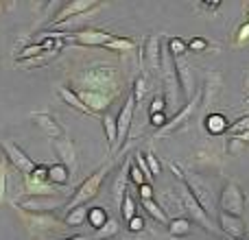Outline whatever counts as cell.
Listing matches in <instances>:
<instances>
[{
    "label": "cell",
    "instance_id": "obj_48",
    "mask_svg": "<svg viewBox=\"0 0 249 240\" xmlns=\"http://www.w3.org/2000/svg\"><path fill=\"white\" fill-rule=\"evenodd\" d=\"M230 240H241V238H230Z\"/></svg>",
    "mask_w": 249,
    "mask_h": 240
},
{
    "label": "cell",
    "instance_id": "obj_25",
    "mask_svg": "<svg viewBox=\"0 0 249 240\" xmlns=\"http://www.w3.org/2000/svg\"><path fill=\"white\" fill-rule=\"evenodd\" d=\"M103 129H105V136H107V146L114 149L118 142V127H116V118L105 114L103 116Z\"/></svg>",
    "mask_w": 249,
    "mask_h": 240
},
{
    "label": "cell",
    "instance_id": "obj_20",
    "mask_svg": "<svg viewBox=\"0 0 249 240\" xmlns=\"http://www.w3.org/2000/svg\"><path fill=\"white\" fill-rule=\"evenodd\" d=\"M88 212H90V207L88 206L70 207V212L66 214V219H64V225H68V227H79V225L88 223Z\"/></svg>",
    "mask_w": 249,
    "mask_h": 240
},
{
    "label": "cell",
    "instance_id": "obj_44",
    "mask_svg": "<svg viewBox=\"0 0 249 240\" xmlns=\"http://www.w3.org/2000/svg\"><path fill=\"white\" fill-rule=\"evenodd\" d=\"M138 192H140L142 201H144V199H153V188H151V184H142L140 188H138Z\"/></svg>",
    "mask_w": 249,
    "mask_h": 240
},
{
    "label": "cell",
    "instance_id": "obj_12",
    "mask_svg": "<svg viewBox=\"0 0 249 240\" xmlns=\"http://www.w3.org/2000/svg\"><path fill=\"white\" fill-rule=\"evenodd\" d=\"M133 112H136V99H133V94L129 92V94L124 96V103H123L121 112H118V118H116V127H118V142H121V144H124V140H127L129 131H131ZM118 142H116V144H118Z\"/></svg>",
    "mask_w": 249,
    "mask_h": 240
},
{
    "label": "cell",
    "instance_id": "obj_19",
    "mask_svg": "<svg viewBox=\"0 0 249 240\" xmlns=\"http://www.w3.org/2000/svg\"><path fill=\"white\" fill-rule=\"evenodd\" d=\"M70 181V171L64 166V164H53L48 166V184L57 186H66Z\"/></svg>",
    "mask_w": 249,
    "mask_h": 240
},
{
    "label": "cell",
    "instance_id": "obj_49",
    "mask_svg": "<svg viewBox=\"0 0 249 240\" xmlns=\"http://www.w3.org/2000/svg\"><path fill=\"white\" fill-rule=\"evenodd\" d=\"M247 22H249V13H247Z\"/></svg>",
    "mask_w": 249,
    "mask_h": 240
},
{
    "label": "cell",
    "instance_id": "obj_14",
    "mask_svg": "<svg viewBox=\"0 0 249 240\" xmlns=\"http://www.w3.org/2000/svg\"><path fill=\"white\" fill-rule=\"evenodd\" d=\"M31 118H33V122L42 129L44 136H48L51 140H57V137L66 136V131L59 124V120H57L55 116H51V114H33Z\"/></svg>",
    "mask_w": 249,
    "mask_h": 240
},
{
    "label": "cell",
    "instance_id": "obj_9",
    "mask_svg": "<svg viewBox=\"0 0 249 240\" xmlns=\"http://www.w3.org/2000/svg\"><path fill=\"white\" fill-rule=\"evenodd\" d=\"M162 37L160 35H149L144 39V46L140 51V61L146 66L151 72H160L162 70Z\"/></svg>",
    "mask_w": 249,
    "mask_h": 240
},
{
    "label": "cell",
    "instance_id": "obj_3",
    "mask_svg": "<svg viewBox=\"0 0 249 240\" xmlns=\"http://www.w3.org/2000/svg\"><path fill=\"white\" fill-rule=\"evenodd\" d=\"M48 37H64L70 42L79 44V46H107L112 42L114 35L107 31H96V29H81V31H64V33H46Z\"/></svg>",
    "mask_w": 249,
    "mask_h": 240
},
{
    "label": "cell",
    "instance_id": "obj_11",
    "mask_svg": "<svg viewBox=\"0 0 249 240\" xmlns=\"http://www.w3.org/2000/svg\"><path fill=\"white\" fill-rule=\"evenodd\" d=\"M181 207L190 214V219H195V223H199L203 229H208V232H214V225H212L210 219H208V212L199 206V201L188 192L186 186H184V190H181Z\"/></svg>",
    "mask_w": 249,
    "mask_h": 240
},
{
    "label": "cell",
    "instance_id": "obj_33",
    "mask_svg": "<svg viewBox=\"0 0 249 240\" xmlns=\"http://www.w3.org/2000/svg\"><path fill=\"white\" fill-rule=\"evenodd\" d=\"M127 179L131 181V184H136L138 188H140L142 184H146V179H144V175H142V171L136 166L133 162H129V171H127Z\"/></svg>",
    "mask_w": 249,
    "mask_h": 240
},
{
    "label": "cell",
    "instance_id": "obj_7",
    "mask_svg": "<svg viewBox=\"0 0 249 240\" xmlns=\"http://www.w3.org/2000/svg\"><path fill=\"white\" fill-rule=\"evenodd\" d=\"M179 179H184V186L188 188V192L193 194V197L199 201V206L210 214L214 206H212V192H210V188H208L206 181H203L199 175H195V172H184V171H181Z\"/></svg>",
    "mask_w": 249,
    "mask_h": 240
},
{
    "label": "cell",
    "instance_id": "obj_6",
    "mask_svg": "<svg viewBox=\"0 0 249 240\" xmlns=\"http://www.w3.org/2000/svg\"><path fill=\"white\" fill-rule=\"evenodd\" d=\"M99 7H103V2H99V0H70V2H64L61 9L57 11V16H53L51 26H57L66 20H72V17L83 16L88 11H96Z\"/></svg>",
    "mask_w": 249,
    "mask_h": 240
},
{
    "label": "cell",
    "instance_id": "obj_17",
    "mask_svg": "<svg viewBox=\"0 0 249 240\" xmlns=\"http://www.w3.org/2000/svg\"><path fill=\"white\" fill-rule=\"evenodd\" d=\"M195 109H197V99H190L188 103H186L184 107H181L179 112L175 114V118H173L171 122H166V124L162 127V136H164V133L175 131V129H179V127H184V124L188 122V118L195 114Z\"/></svg>",
    "mask_w": 249,
    "mask_h": 240
},
{
    "label": "cell",
    "instance_id": "obj_4",
    "mask_svg": "<svg viewBox=\"0 0 249 240\" xmlns=\"http://www.w3.org/2000/svg\"><path fill=\"white\" fill-rule=\"evenodd\" d=\"M13 203H16V207H22V210L35 212V214H46L53 207L57 210L59 206H64V199L55 197V194H26V197L16 199Z\"/></svg>",
    "mask_w": 249,
    "mask_h": 240
},
{
    "label": "cell",
    "instance_id": "obj_38",
    "mask_svg": "<svg viewBox=\"0 0 249 240\" xmlns=\"http://www.w3.org/2000/svg\"><path fill=\"white\" fill-rule=\"evenodd\" d=\"M208 46H210V44H208V39H203V37H193L188 42V51H193V52H203Z\"/></svg>",
    "mask_w": 249,
    "mask_h": 240
},
{
    "label": "cell",
    "instance_id": "obj_5",
    "mask_svg": "<svg viewBox=\"0 0 249 240\" xmlns=\"http://www.w3.org/2000/svg\"><path fill=\"white\" fill-rule=\"evenodd\" d=\"M219 206L221 212H225V214L243 216V212H245V192L241 190V186L234 184V181L225 184V188L221 190Z\"/></svg>",
    "mask_w": 249,
    "mask_h": 240
},
{
    "label": "cell",
    "instance_id": "obj_24",
    "mask_svg": "<svg viewBox=\"0 0 249 240\" xmlns=\"http://www.w3.org/2000/svg\"><path fill=\"white\" fill-rule=\"evenodd\" d=\"M107 221H109V216H107V210H105L103 206L90 207V212H88V223H90L94 229H101Z\"/></svg>",
    "mask_w": 249,
    "mask_h": 240
},
{
    "label": "cell",
    "instance_id": "obj_45",
    "mask_svg": "<svg viewBox=\"0 0 249 240\" xmlns=\"http://www.w3.org/2000/svg\"><path fill=\"white\" fill-rule=\"evenodd\" d=\"M151 124H153V127H164V124H166L164 112L162 114H151Z\"/></svg>",
    "mask_w": 249,
    "mask_h": 240
},
{
    "label": "cell",
    "instance_id": "obj_28",
    "mask_svg": "<svg viewBox=\"0 0 249 240\" xmlns=\"http://www.w3.org/2000/svg\"><path fill=\"white\" fill-rule=\"evenodd\" d=\"M136 201L131 199V194L129 192H124V197H123V203H121V214H123V219H124V223H129V221L136 216Z\"/></svg>",
    "mask_w": 249,
    "mask_h": 240
},
{
    "label": "cell",
    "instance_id": "obj_21",
    "mask_svg": "<svg viewBox=\"0 0 249 240\" xmlns=\"http://www.w3.org/2000/svg\"><path fill=\"white\" fill-rule=\"evenodd\" d=\"M57 92H59V96H61V101H64V103L72 105L74 109H79V112H83V114H90V116H94V114H92L90 109H88L86 105H83V101L79 99V94H77L74 90H70V87H64V86H61Z\"/></svg>",
    "mask_w": 249,
    "mask_h": 240
},
{
    "label": "cell",
    "instance_id": "obj_13",
    "mask_svg": "<svg viewBox=\"0 0 249 240\" xmlns=\"http://www.w3.org/2000/svg\"><path fill=\"white\" fill-rule=\"evenodd\" d=\"M175 72H177V81H179V90L184 92L186 101H190L193 99V90H195V72L184 57L175 59Z\"/></svg>",
    "mask_w": 249,
    "mask_h": 240
},
{
    "label": "cell",
    "instance_id": "obj_8",
    "mask_svg": "<svg viewBox=\"0 0 249 240\" xmlns=\"http://www.w3.org/2000/svg\"><path fill=\"white\" fill-rule=\"evenodd\" d=\"M0 149L4 151L7 159L11 162V166L16 168V171H20L22 175H33L35 162H33V159H31L29 155H26L24 151H22L13 140H2V142H0Z\"/></svg>",
    "mask_w": 249,
    "mask_h": 240
},
{
    "label": "cell",
    "instance_id": "obj_31",
    "mask_svg": "<svg viewBox=\"0 0 249 240\" xmlns=\"http://www.w3.org/2000/svg\"><path fill=\"white\" fill-rule=\"evenodd\" d=\"M133 46H136V44H133V39H124V37H116V35H114L112 42H109L105 48H109V51H121V52H127V51H131Z\"/></svg>",
    "mask_w": 249,
    "mask_h": 240
},
{
    "label": "cell",
    "instance_id": "obj_36",
    "mask_svg": "<svg viewBox=\"0 0 249 240\" xmlns=\"http://www.w3.org/2000/svg\"><path fill=\"white\" fill-rule=\"evenodd\" d=\"M247 42H249V22L238 26L236 35H234V44H236V46H243V44H247Z\"/></svg>",
    "mask_w": 249,
    "mask_h": 240
},
{
    "label": "cell",
    "instance_id": "obj_23",
    "mask_svg": "<svg viewBox=\"0 0 249 240\" xmlns=\"http://www.w3.org/2000/svg\"><path fill=\"white\" fill-rule=\"evenodd\" d=\"M26 194H57V188H53V184H46V181H35L26 175Z\"/></svg>",
    "mask_w": 249,
    "mask_h": 240
},
{
    "label": "cell",
    "instance_id": "obj_18",
    "mask_svg": "<svg viewBox=\"0 0 249 240\" xmlns=\"http://www.w3.org/2000/svg\"><path fill=\"white\" fill-rule=\"evenodd\" d=\"M203 124H206V131L210 133V136H221V133H228V127H230V122L225 120L223 114H210Z\"/></svg>",
    "mask_w": 249,
    "mask_h": 240
},
{
    "label": "cell",
    "instance_id": "obj_1",
    "mask_svg": "<svg viewBox=\"0 0 249 240\" xmlns=\"http://www.w3.org/2000/svg\"><path fill=\"white\" fill-rule=\"evenodd\" d=\"M77 83L81 86V90L88 92H101V94H107L109 90H114L118 83V70L112 66H92V68L79 72Z\"/></svg>",
    "mask_w": 249,
    "mask_h": 240
},
{
    "label": "cell",
    "instance_id": "obj_27",
    "mask_svg": "<svg viewBox=\"0 0 249 240\" xmlns=\"http://www.w3.org/2000/svg\"><path fill=\"white\" fill-rule=\"evenodd\" d=\"M166 51L171 52L173 59H179V57L186 55V51H188V44H186L181 37H171V39H168Z\"/></svg>",
    "mask_w": 249,
    "mask_h": 240
},
{
    "label": "cell",
    "instance_id": "obj_32",
    "mask_svg": "<svg viewBox=\"0 0 249 240\" xmlns=\"http://www.w3.org/2000/svg\"><path fill=\"white\" fill-rule=\"evenodd\" d=\"M245 131H249V114H247V116H241L236 122L228 127L230 136H241V133H245Z\"/></svg>",
    "mask_w": 249,
    "mask_h": 240
},
{
    "label": "cell",
    "instance_id": "obj_39",
    "mask_svg": "<svg viewBox=\"0 0 249 240\" xmlns=\"http://www.w3.org/2000/svg\"><path fill=\"white\" fill-rule=\"evenodd\" d=\"M136 166L142 171V175H144V179H153V175H151L149 166H146V159H144V155H142V151H140V153H136Z\"/></svg>",
    "mask_w": 249,
    "mask_h": 240
},
{
    "label": "cell",
    "instance_id": "obj_37",
    "mask_svg": "<svg viewBox=\"0 0 249 240\" xmlns=\"http://www.w3.org/2000/svg\"><path fill=\"white\" fill-rule=\"evenodd\" d=\"M144 159H146V166H149L151 175H153V177H158V175H160V171H162V168H160L158 157H155V155L151 153V151H146V153H144Z\"/></svg>",
    "mask_w": 249,
    "mask_h": 240
},
{
    "label": "cell",
    "instance_id": "obj_26",
    "mask_svg": "<svg viewBox=\"0 0 249 240\" xmlns=\"http://www.w3.org/2000/svg\"><path fill=\"white\" fill-rule=\"evenodd\" d=\"M142 206H144V210L149 212L151 216H153L155 221H160V223H164V225H168V214L166 212H164V207H160V203H155L153 199H144V201H142Z\"/></svg>",
    "mask_w": 249,
    "mask_h": 240
},
{
    "label": "cell",
    "instance_id": "obj_15",
    "mask_svg": "<svg viewBox=\"0 0 249 240\" xmlns=\"http://www.w3.org/2000/svg\"><path fill=\"white\" fill-rule=\"evenodd\" d=\"M77 94L92 114L103 112V109H107L109 103H112V94H101V92H88V90H79Z\"/></svg>",
    "mask_w": 249,
    "mask_h": 240
},
{
    "label": "cell",
    "instance_id": "obj_30",
    "mask_svg": "<svg viewBox=\"0 0 249 240\" xmlns=\"http://www.w3.org/2000/svg\"><path fill=\"white\" fill-rule=\"evenodd\" d=\"M118 234V223L114 219H109L107 223L103 225L101 229H96V240H107V238H114Z\"/></svg>",
    "mask_w": 249,
    "mask_h": 240
},
{
    "label": "cell",
    "instance_id": "obj_10",
    "mask_svg": "<svg viewBox=\"0 0 249 240\" xmlns=\"http://www.w3.org/2000/svg\"><path fill=\"white\" fill-rule=\"evenodd\" d=\"M53 151H55V155L59 157V164H64L70 171V175L79 172V155H77V149H74L72 140H70L68 136H61V137H57V140H53Z\"/></svg>",
    "mask_w": 249,
    "mask_h": 240
},
{
    "label": "cell",
    "instance_id": "obj_46",
    "mask_svg": "<svg viewBox=\"0 0 249 240\" xmlns=\"http://www.w3.org/2000/svg\"><path fill=\"white\" fill-rule=\"evenodd\" d=\"M61 240H92L88 236H68V238H61Z\"/></svg>",
    "mask_w": 249,
    "mask_h": 240
},
{
    "label": "cell",
    "instance_id": "obj_22",
    "mask_svg": "<svg viewBox=\"0 0 249 240\" xmlns=\"http://www.w3.org/2000/svg\"><path fill=\"white\" fill-rule=\"evenodd\" d=\"M168 232H171V236H177V238H184L190 234V227H193V223H190L188 219H184V216H175V219L168 221Z\"/></svg>",
    "mask_w": 249,
    "mask_h": 240
},
{
    "label": "cell",
    "instance_id": "obj_47",
    "mask_svg": "<svg viewBox=\"0 0 249 240\" xmlns=\"http://www.w3.org/2000/svg\"><path fill=\"white\" fill-rule=\"evenodd\" d=\"M238 137H241V140H243V142H245V144H247V142H249V131L241 133V136H238Z\"/></svg>",
    "mask_w": 249,
    "mask_h": 240
},
{
    "label": "cell",
    "instance_id": "obj_2",
    "mask_svg": "<svg viewBox=\"0 0 249 240\" xmlns=\"http://www.w3.org/2000/svg\"><path fill=\"white\" fill-rule=\"evenodd\" d=\"M107 172H109V166L105 164V166H101L96 172H92L88 179H83L81 184H79V188L74 190V194L70 197L68 206L77 207V206H86V203H90L92 199L99 194V190H101V186H103V179H105Z\"/></svg>",
    "mask_w": 249,
    "mask_h": 240
},
{
    "label": "cell",
    "instance_id": "obj_34",
    "mask_svg": "<svg viewBox=\"0 0 249 240\" xmlns=\"http://www.w3.org/2000/svg\"><path fill=\"white\" fill-rule=\"evenodd\" d=\"M245 146L247 144L238 136H230V140H228V153L230 155H241L243 151H245Z\"/></svg>",
    "mask_w": 249,
    "mask_h": 240
},
{
    "label": "cell",
    "instance_id": "obj_41",
    "mask_svg": "<svg viewBox=\"0 0 249 240\" xmlns=\"http://www.w3.org/2000/svg\"><path fill=\"white\" fill-rule=\"evenodd\" d=\"M29 177H31V179H35V181L48 179V166H46V164H39V166H35L33 175H29Z\"/></svg>",
    "mask_w": 249,
    "mask_h": 240
},
{
    "label": "cell",
    "instance_id": "obj_42",
    "mask_svg": "<svg viewBox=\"0 0 249 240\" xmlns=\"http://www.w3.org/2000/svg\"><path fill=\"white\" fill-rule=\"evenodd\" d=\"M164 107H166V101H164V96H155L153 103H151V114H162Z\"/></svg>",
    "mask_w": 249,
    "mask_h": 240
},
{
    "label": "cell",
    "instance_id": "obj_35",
    "mask_svg": "<svg viewBox=\"0 0 249 240\" xmlns=\"http://www.w3.org/2000/svg\"><path fill=\"white\" fill-rule=\"evenodd\" d=\"M44 52V48H42V44H31V46H26L24 51L18 55V59L20 61H24V59H31V57H37V55H42Z\"/></svg>",
    "mask_w": 249,
    "mask_h": 240
},
{
    "label": "cell",
    "instance_id": "obj_29",
    "mask_svg": "<svg viewBox=\"0 0 249 240\" xmlns=\"http://www.w3.org/2000/svg\"><path fill=\"white\" fill-rule=\"evenodd\" d=\"M146 90H149V77H146V74H140V77L133 81V90H131L136 103H138V101H142V96L146 94Z\"/></svg>",
    "mask_w": 249,
    "mask_h": 240
},
{
    "label": "cell",
    "instance_id": "obj_50",
    "mask_svg": "<svg viewBox=\"0 0 249 240\" xmlns=\"http://www.w3.org/2000/svg\"><path fill=\"white\" fill-rule=\"evenodd\" d=\"M0 9H2V4H0Z\"/></svg>",
    "mask_w": 249,
    "mask_h": 240
},
{
    "label": "cell",
    "instance_id": "obj_16",
    "mask_svg": "<svg viewBox=\"0 0 249 240\" xmlns=\"http://www.w3.org/2000/svg\"><path fill=\"white\" fill-rule=\"evenodd\" d=\"M219 225H221V229H223L230 238H241L243 240V238H245V234H247L245 223H243L241 216H232V214L221 212V214H219Z\"/></svg>",
    "mask_w": 249,
    "mask_h": 240
},
{
    "label": "cell",
    "instance_id": "obj_43",
    "mask_svg": "<svg viewBox=\"0 0 249 240\" xmlns=\"http://www.w3.org/2000/svg\"><path fill=\"white\" fill-rule=\"evenodd\" d=\"M140 229H144V219H140V216H133L131 221H129V232H140Z\"/></svg>",
    "mask_w": 249,
    "mask_h": 240
},
{
    "label": "cell",
    "instance_id": "obj_40",
    "mask_svg": "<svg viewBox=\"0 0 249 240\" xmlns=\"http://www.w3.org/2000/svg\"><path fill=\"white\" fill-rule=\"evenodd\" d=\"M4 190H7V164L0 159V203L4 199Z\"/></svg>",
    "mask_w": 249,
    "mask_h": 240
}]
</instances>
